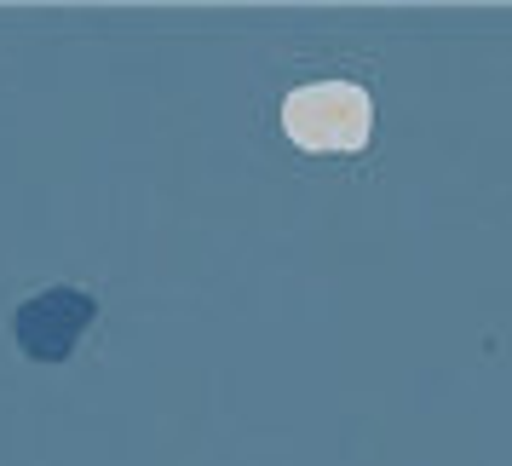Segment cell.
<instances>
[{
    "label": "cell",
    "mask_w": 512,
    "mask_h": 466,
    "mask_svg": "<svg viewBox=\"0 0 512 466\" xmlns=\"http://www.w3.org/2000/svg\"><path fill=\"white\" fill-rule=\"evenodd\" d=\"M282 133L300 150H363L374 133V104L357 81H317L282 104Z\"/></svg>",
    "instance_id": "1"
},
{
    "label": "cell",
    "mask_w": 512,
    "mask_h": 466,
    "mask_svg": "<svg viewBox=\"0 0 512 466\" xmlns=\"http://www.w3.org/2000/svg\"><path fill=\"white\" fill-rule=\"evenodd\" d=\"M93 294H81V288H47V294H35V300L18 305V346L35 357V363H64L75 351V340L87 334L93 323Z\"/></svg>",
    "instance_id": "2"
}]
</instances>
